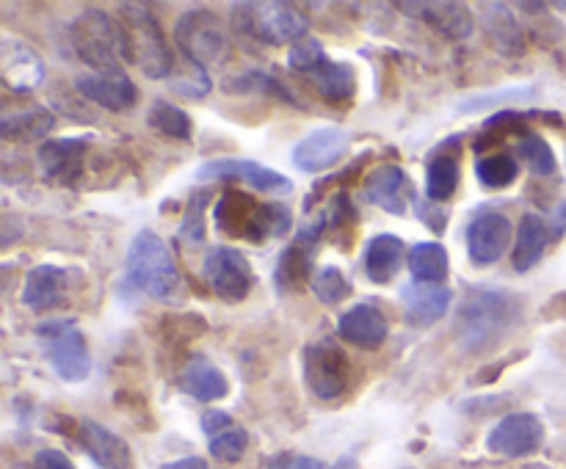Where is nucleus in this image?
Returning a JSON list of instances; mask_svg holds the SVG:
<instances>
[{
	"instance_id": "nucleus-1",
	"label": "nucleus",
	"mask_w": 566,
	"mask_h": 469,
	"mask_svg": "<svg viewBox=\"0 0 566 469\" xmlns=\"http://www.w3.org/2000/svg\"><path fill=\"white\" fill-rule=\"evenodd\" d=\"M523 318L517 292L501 287H473L457 312V334L468 351H490L501 345Z\"/></svg>"
},
{
	"instance_id": "nucleus-2",
	"label": "nucleus",
	"mask_w": 566,
	"mask_h": 469,
	"mask_svg": "<svg viewBox=\"0 0 566 469\" xmlns=\"http://www.w3.org/2000/svg\"><path fill=\"white\" fill-rule=\"evenodd\" d=\"M127 281L147 292L155 301H180L186 285L177 270L175 257L155 232H138L127 248Z\"/></svg>"
},
{
	"instance_id": "nucleus-3",
	"label": "nucleus",
	"mask_w": 566,
	"mask_h": 469,
	"mask_svg": "<svg viewBox=\"0 0 566 469\" xmlns=\"http://www.w3.org/2000/svg\"><path fill=\"white\" fill-rule=\"evenodd\" d=\"M70 42L77 58L94 72H122L130 58V42L122 22L99 9H88L70 25Z\"/></svg>"
},
{
	"instance_id": "nucleus-4",
	"label": "nucleus",
	"mask_w": 566,
	"mask_h": 469,
	"mask_svg": "<svg viewBox=\"0 0 566 469\" xmlns=\"http://www.w3.org/2000/svg\"><path fill=\"white\" fill-rule=\"evenodd\" d=\"M216 224L230 237L263 243L291 230V210L285 204H260L249 193L230 188L216 204Z\"/></svg>"
},
{
	"instance_id": "nucleus-5",
	"label": "nucleus",
	"mask_w": 566,
	"mask_h": 469,
	"mask_svg": "<svg viewBox=\"0 0 566 469\" xmlns=\"http://www.w3.org/2000/svg\"><path fill=\"white\" fill-rule=\"evenodd\" d=\"M232 11H235L232 20H235L238 33L271 44V47H282L287 42L296 44L307 39V17L293 3H280V0H271V3H235Z\"/></svg>"
},
{
	"instance_id": "nucleus-6",
	"label": "nucleus",
	"mask_w": 566,
	"mask_h": 469,
	"mask_svg": "<svg viewBox=\"0 0 566 469\" xmlns=\"http://www.w3.org/2000/svg\"><path fill=\"white\" fill-rule=\"evenodd\" d=\"M177 47L197 70H210L230 61L232 39L219 17L208 9H193L177 20L175 25Z\"/></svg>"
},
{
	"instance_id": "nucleus-7",
	"label": "nucleus",
	"mask_w": 566,
	"mask_h": 469,
	"mask_svg": "<svg viewBox=\"0 0 566 469\" xmlns=\"http://www.w3.org/2000/svg\"><path fill=\"white\" fill-rule=\"evenodd\" d=\"M122 25L127 31V42H130V58L142 66L144 75H169L171 66H175V53H171L158 20L144 6L125 3L122 6Z\"/></svg>"
},
{
	"instance_id": "nucleus-8",
	"label": "nucleus",
	"mask_w": 566,
	"mask_h": 469,
	"mask_svg": "<svg viewBox=\"0 0 566 469\" xmlns=\"http://www.w3.org/2000/svg\"><path fill=\"white\" fill-rule=\"evenodd\" d=\"M36 334L44 342L50 367L55 370L61 381L77 384V381L88 379L92 356H88L86 337L77 329L75 320H48V323L36 326Z\"/></svg>"
},
{
	"instance_id": "nucleus-9",
	"label": "nucleus",
	"mask_w": 566,
	"mask_h": 469,
	"mask_svg": "<svg viewBox=\"0 0 566 469\" xmlns=\"http://www.w3.org/2000/svg\"><path fill=\"white\" fill-rule=\"evenodd\" d=\"M304 381L318 401H337L352 384V364L332 340L304 348Z\"/></svg>"
},
{
	"instance_id": "nucleus-10",
	"label": "nucleus",
	"mask_w": 566,
	"mask_h": 469,
	"mask_svg": "<svg viewBox=\"0 0 566 469\" xmlns=\"http://www.w3.org/2000/svg\"><path fill=\"white\" fill-rule=\"evenodd\" d=\"M202 276L210 290L224 301L235 303L249 296L254 285V270L249 259L232 246H213L205 254Z\"/></svg>"
},
{
	"instance_id": "nucleus-11",
	"label": "nucleus",
	"mask_w": 566,
	"mask_h": 469,
	"mask_svg": "<svg viewBox=\"0 0 566 469\" xmlns=\"http://www.w3.org/2000/svg\"><path fill=\"white\" fill-rule=\"evenodd\" d=\"M83 285L81 270L59 268V265H36L25 274L22 285V303L33 312H48V309L61 307L66 298Z\"/></svg>"
},
{
	"instance_id": "nucleus-12",
	"label": "nucleus",
	"mask_w": 566,
	"mask_h": 469,
	"mask_svg": "<svg viewBox=\"0 0 566 469\" xmlns=\"http://www.w3.org/2000/svg\"><path fill=\"white\" fill-rule=\"evenodd\" d=\"M545 441V425L536 414L514 412L506 414L486 436V450L503 458H523L536 452Z\"/></svg>"
},
{
	"instance_id": "nucleus-13",
	"label": "nucleus",
	"mask_w": 566,
	"mask_h": 469,
	"mask_svg": "<svg viewBox=\"0 0 566 469\" xmlns=\"http://www.w3.org/2000/svg\"><path fill=\"white\" fill-rule=\"evenodd\" d=\"M197 180H241L247 185H252L254 191L265 193H287L293 188V182L285 174L258 163V160L243 158L208 160V163H202L197 169Z\"/></svg>"
},
{
	"instance_id": "nucleus-14",
	"label": "nucleus",
	"mask_w": 566,
	"mask_h": 469,
	"mask_svg": "<svg viewBox=\"0 0 566 469\" xmlns=\"http://www.w3.org/2000/svg\"><path fill=\"white\" fill-rule=\"evenodd\" d=\"M512 241V221L503 213H479L468 224V254L470 263L486 268L506 254Z\"/></svg>"
},
{
	"instance_id": "nucleus-15",
	"label": "nucleus",
	"mask_w": 566,
	"mask_h": 469,
	"mask_svg": "<svg viewBox=\"0 0 566 469\" xmlns=\"http://www.w3.org/2000/svg\"><path fill=\"white\" fill-rule=\"evenodd\" d=\"M326 218L318 215L313 224H304L302 232L296 235V241L285 248L280 265H276V285L280 290H296L298 285L310 279V265H313V252L315 243L324 235Z\"/></svg>"
},
{
	"instance_id": "nucleus-16",
	"label": "nucleus",
	"mask_w": 566,
	"mask_h": 469,
	"mask_svg": "<svg viewBox=\"0 0 566 469\" xmlns=\"http://www.w3.org/2000/svg\"><path fill=\"white\" fill-rule=\"evenodd\" d=\"M88 141L86 138H59V141H44L39 147V166H42L44 180L59 182V185H75L83 174V160H86Z\"/></svg>"
},
{
	"instance_id": "nucleus-17",
	"label": "nucleus",
	"mask_w": 566,
	"mask_h": 469,
	"mask_svg": "<svg viewBox=\"0 0 566 469\" xmlns=\"http://www.w3.org/2000/svg\"><path fill=\"white\" fill-rule=\"evenodd\" d=\"M75 88L88 103H97L99 108L108 110L133 108L138 97V88L133 86V81L125 72H92V75H81L75 81Z\"/></svg>"
},
{
	"instance_id": "nucleus-18",
	"label": "nucleus",
	"mask_w": 566,
	"mask_h": 469,
	"mask_svg": "<svg viewBox=\"0 0 566 469\" xmlns=\"http://www.w3.org/2000/svg\"><path fill=\"white\" fill-rule=\"evenodd\" d=\"M396 9L429 22L434 31H440L448 39H468L475 28L473 11L462 3H451V0H446V3H426V0L423 3H409V0H401V3H396Z\"/></svg>"
},
{
	"instance_id": "nucleus-19",
	"label": "nucleus",
	"mask_w": 566,
	"mask_h": 469,
	"mask_svg": "<svg viewBox=\"0 0 566 469\" xmlns=\"http://www.w3.org/2000/svg\"><path fill=\"white\" fill-rule=\"evenodd\" d=\"M348 132L340 127H321L310 132L307 138L296 143L293 149V163L302 171H324L335 166L346 154Z\"/></svg>"
},
{
	"instance_id": "nucleus-20",
	"label": "nucleus",
	"mask_w": 566,
	"mask_h": 469,
	"mask_svg": "<svg viewBox=\"0 0 566 469\" xmlns=\"http://www.w3.org/2000/svg\"><path fill=\"white\" fill-rule=\"evenodd\" d=\"M0 72L3 83L14 92H33L44 81V64L28 44L6 39L0 44Z\"/></svg>"
},
{
	"instance_id": "nucleus-21",
	"label": "nucleus",
	"mask_w": 566,
	"mask_h": 469,
	"mask_svg": "<svg viewBox=\"0 0 566 469\" xmlns=\"http://www.w3.org/2000/svg\"><path fill=\"white\" fill-rule=\"evenodd\" d=\"M387 315L376 303H354L340 320H337V334L340 340L352 342L357 348H379L387 340Z\"/></svg>"
},
{
	"instance_id": "nucleus-22",
	"label": "nucleus",
	"mask_w": 566,
	"mask_h": 469,
	"mask_svg": "<svg viewBox=\"0 0 566 469\" xmlns=\"http://www.w3.org/2000/svg\"><path fill=\"white\" fill-rule=\"evenodd\" d=\"M77 439H81L83 450L92 456V461L99 469H130L133 467V452L122 436H116L114 430L103 428L99 423H81L77 428Z\"/></svg>"
},
{
	"instance_id": "nucleus-23",
	"label": "nucleus",
	"mask_w": 566,
	"mask_h": 469,
	"mask_svg": "<svg viewBox=\"0 0 566 469\" xmlns=\"http://www.w3.org/2000/svg\"><path fill=\"white\" fill-rule=\"evenodd\" d=\"M403 301V315L412 326H431L440 318H446V312L451 309L453 292L446 285H423V281H415L401 290Z\"/></svg>"
},
{
	"instance_id": "nucleus-24",
	"label": "nucleus",
	"mask_w": 566,
	"mask_h": 469,
	"mask_svg": "<svg viewBox=\"0 0 566 469\" xmlns=\"http://www.w3.org/2000/svg\"><path fill=\"white\" fill-rule=\"evenodd\" d=\"M365 196L390 215L407 213V199H409V182L403 174L401 166H379L368 174L365 180Z\"/></svg>"
},
{
	"instance_id": "nucleus-25",
	"label": "nucleus",
	"mask_w": 566,
	"mask_h": 469,
	"mask_svg": "<svg viewBox=\"0 0 566 469\" xmlns=\"http://www.w3.org/2000/svg\"><path fill=\"white\" fill-rule=\"evenodd\" d=\"M177 386H180L186 395L197 397V401L202 403L219 401V397H224L227 392H230L221 370L216 367L213 362H208L205 356L188 359L186 367H182L180 375H177Z\"/></svg>"
},
{
	"instance_id": "nucleus-26",
	"label": "nucleus",
	"mask_w": 566,
	"mask_h": 469,
	"mask_svg": "<svg viewBox=\"0 0 566 469\" xmlns=\"http://www.w3.org/2000/svg\"><path fill=\"white\" fill-rule=\"evenodd\" d=\"M304 77L313 83V88L326 103H352V97L357 94V72H354L352 64H343V61L324 58Z\"/></svg>"
},
{
	"instance_id": "nucleus-27",
	"label": "nucleus",
	"mask_w": 566,
	"mask_h": 469,
	"mask_svg": "<svg viewBox=\"0 0 566 469\" xmlns=\"http://www.w3.org/2000/svg\"><path fill=\"white\" fill-rule=\"evenodd\" d=\"M403 259V241L392 232H381L365 248V270H368V279L376 285H387V281L396 279V274L401 270Z\"/></svg>"
},
{
	"instance_id": "nucleus-28",
	"label": "nucleus",
	"mask_w": 566,
	"mask_h": 469,
	"mask_svg": "<svg viewBox=\"0 0 566 469\" xmlns=\"http://www.w3.org/2000/svg\"><path fill=\"white\" fill-rule=\"evenodd\" d=\"M547 241H551V230H547V224L542 221V215L525 213L523 218H520L517 241H514V254H512L514 270L525 274V270L534 268V265L542 259V254H545Z\"/></svg>"
},
{
	"instance_id": "nucleus-29",
	"label": "nucleus",
	"mask_w": 566,
	"mask_h": 469,
	"mask_svg": "<svg viewBox=\"0 0 566 469\" xmlns=\"http://www.w3.org/2000/svg\"><path fill=\"white\" fill-rule=\"evenodd\" d=\"M55 127V116L48 108H28L17 114H6L0 119V136L14 143L42 141Z\"/></svg>"
},
{
	"instance_id": "nucleus-30",
	"label": "nucleus",
	"mask_w": 566,
	"mask_h": 469,
	"mask_svg": "<svg viewBox=\"0 0 566 469\" xmlns=\"http://www.w3.org/2000/svg\"><path fill=\"white\" fill-rule=\"evenodd\" d=\"M484 28L492 36L495 47L503 55H520L523 53V31H520L517 20H514L512 9L506 3H486L484 6Z\"/></svg>"
},
{
	"instance_id": "nucleus-31",
	"label": "nucleus",
	"mask_w": 566,
	"mask_h": 469,
	"mask_svg": "<svg viewBox=\"0 0 566 469\" xmlns=\"http://www.w3.org/2000/svg\"><path fill=\"white\" fill-rule=\"evenodd\" d=\"M459 177H462V171H459V154L446 152V149L437 152L431 158L429 171H426V199L437 204L448 202L457 193Z\"/></svg>"
},
{
	"instance_id": "nucleus-32",
	"label": "nucleus",
	"mask_w": 566,
	"mask_h": 469,
	"mask_svg": "<svg viewBox=\"0 0 566 469\" xmlns=\"http://www.w3.org/2000/svg\"><path fill=\"white\" fill-rule=\"evenodd\" d=\"M407 263L415 281H423V285H442L451 270V259L442 243H418L409 252Z\"/></svg>"
},
{
	"instance_id": "nucleus-33",
	"label": "nucleus",
	"mask_w": 566,
	"mask_h": 469,
	"mask_svg": "<svg viewBox=\"0 0 566 469\" xmlns=\"http://www.w3.org/2000/svg\"><path fill=\"white\" fill-rule=\"evenodd\" d=\"M147 121L153 130L164 132V136L169 138H177V141H188L193 130L191 116L182 108H177V105L166 103V99H155L153 108H149L147 114Z\"/></svg>"
},
{
	"instance_id": "nucleus-34",
	"label": "nucleus",
	"mask_w": 566,
	"mask_h": 469,
	"mask_svg": "<svg viewBox=\"0 0 566 469\" xmlns=\"http://www.w3.org/2000/svg\"><path fill=\"white\" fill-rule=\"evenodd\" d=\"M517 154L531 166V171H534L536 177L556 174V154H553V147L539 136V132H523L517 141Z\"/></svg>"
},
{
	"instance_id": "nucleus-35",
	"label": "nucleus",
	"mask_w": 566,
	"mask_h": 469,
	"mask_svg": "<svg viewBox=\"0 0 566 469\" xmlns=\"http://www.w3.org/2000/svg\"><path fill=\"white\" fill-rule=\"evenodd\" d=\"M520 166L512 154L497 152V154H486L475 163V177H479L481 185L486 188H506L517 180Z\"/></svg>"
},
{
	"instance_id": "nucleus-36",
	"label": "nucleus",
	"mask_w": 566,
	"mask_h": 469,
	"mask_svg": "<svg viewBox=\"0 0 566 469\" xmlns=\"http://www.w3.org/2000/svg\"><path fill=\"white\" fill-rule=\"evenodd\" d=\"M310 287H313V292L318 296V301H324V303L346 301V298L352 296V285H348V279L343 276V270L335 268V265H326V268H321L318 274L313 276V281H310Z\"/></svg>"
},
{
	"instance_id": "nucleus-37",
	"label": "nucleus",
	"mask_w": 566,
	"mask_h": 469,
	"mask_svg": "<svg viewBox=\"0 0 566 469\" xmlns=\"http://www.w3.org/2000/svg\"><path fill=\"white\" fill-rule=\"evenodd\" d=\"M324 58H326V53H324V47H321L318 39L307 36V39H302V42L293 44L291 53H287V66L296 72H302V75H307V72H313Z\"/></svg>"
},
{
	"instance_id": "nucleus-38",
	"label": "nucleus",
	"mask_w": 566,
	"mask_h": 469,
	"mask_svg": "<svg viewBox=\"0 0 566 469\" xmlns=\"http://www.w3.org/2000/svg\"><path fill=\"white\" fill-rule=\"evenodd\" d=\"M247 430L230 428L210 439V456L219 458V461H238L243 456V450H247Z\"/></svg>"
},
{
	"instance_id": "nucleus-39",
	"label": "nucleus",
	"mask_w": 566,
	"mask_h": 469,
	"mask_svg": "<svg viewBox=\"0 0 566 469\" xmlns=\"http://www.w3.org/2000/svg\"><path fill=\"white\" fill-rule=\"evenodd\" d=\"M232 428V417L227 412H219V408H210V412L202 414V430L213 439V436L224 434V430Z\"/></svg>"
},
{
	"instance_id": "nucleus-40",
	"label": "nucleus",
	"mask_w": 566,
	"mask_h": 469,
	"mask_svg": "<svg viewBox=\"0 0 566 469\" xmlns=\"http://www.w3.org/2000/svg\"><path fill=\"white\" fill-rule=\"evenodd\" d=\"M269 469H324V461L310 456H287V452H282V456H276L269 463Z\"/></svg>"
},
{
	"instance_id": "nucleus-41",
	"label": "nucleus",
	"mask_w": 566,
	"mask_h": 469,
	"mask_svg": "<svg viewBox=\"0 0 566 469\" xmlns=\"http://www.w3.org/2000/svg\"><path fill=\"white\" fill-rule=\"evenodd\" d=\"M33 469H75V463L61 450H39L33 458Z\"/></svg>"
},
{
	"instance_id": "nucleus-42",
	"label": "nucleus",
	"mask_w": 566,
	"mask_h": 469,
	"mask_svg": "<svg viewBox=\"0 0 566 469\" xmlns=\"http://www.w3.org/2000/svg\"><path fill=\"white\" fill-rule=\"evenodd\" d=\"M160 469H208V463H205V458L199 456H188V458H180V461L164 463Z\"/></svg>"
},
{
	"instance_id": "nucleus-43",
	"label": "nucleus",
	"mask_w": 566,
	"mask_h": 469,
	"mask_svg": "<svg viewBox=\"0 0 566 469\" xmlns=\"http://www.w3.org/2000/svg\"><path fill=\"white\" fill-rule=\"evenodd\" d=\"M556 224H553V235H562V232L566 230V204H564V207L562 210H558V215H556Z\"/></svg>"
},
{
	"instance_id": "nucleus-44",
	"label": "nucleus",
	"mask_w": 566,
	"mask_h": 469,
	"mask_svg": "<svg viewBox=\"0 0 566 469\" xmlns=\"http://www.w3.org/2000/svg\"><path fill=\"white\" fill-rule=\"evenodd\" d=\"M332 469H357V458H354V456H340Z\"/></svg>"
},
{
	"instance_id": "nucleus-45",
	"label": "nucleus",
	"mask_w": 566,
	"mask_h": 469,
	"mask_svg": "<svg viewBox=\"0 0 566 469\" xmlns=\"http://www.w3.org/2000/svg\"><path fill=\"white\" fill-rule=\"evenodd\" d=\"M520 9H525V11H545V3H520Z\"/></svg>"
}]
</instances>
